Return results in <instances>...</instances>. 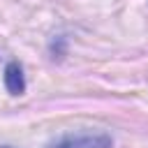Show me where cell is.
I'll return each instance as SVG.
<instances>
[{
	"label": "cell",
	"instance_id": "1",
	"mask_svg": "<svg viewBox=\"0 0 148 148\" xmlns=\"http://www.w3.org/2000/svg\"><path fill=\"white\" fill-rule=\"evenodd\" d=\"M111 136L106 134H67L53 141L49 148H111Z\"/></svg>",
	"mask_w": 148,
	"mask_h": 148
},
{
	"label": "cell",
	"instance_id": "2",
	"mask_svg": "<svg viewBox=\"0 0 148 148\" xmlns=\"http://www.w3.org/2000/svg\"><path fill=\"white\" fill-rule=\"evenodd\" d=\"M5 88L12 95H21L25 90V79H23V69L18 62H9L5 67Z\"/></svg>",
	"mask_w": 148,
	"mask_h": 148
},
{
	"label": "cell",
	"instance_id": "3",
	"mask_svg": "<svg viewBox=\"0 0 148 148\" xmlns=\"http://www.w3.org/2000/svg\"><path fill=\"white\" fill-rule=\"evenodd\" d=\"M0 148H12V146H0Z\"/></svg>",
	"mask_w": 148,
	"mask_h": 148
}]
</instances>
